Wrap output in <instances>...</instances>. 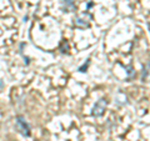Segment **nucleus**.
Listing matches in <instances>:
<instances>
[{
	"label": "nucleus",
	"mask_w": 150,
	"mask_h": 141,
	"mask_svg": "<svg viewBox=\"0 0 150 141\" xmlns=\"http://www.w3.org/2000/svg\"><path fill=\"white\" fill-rule=\"evenodd\" d=\"M74 25L76 27H80V29H85V27H90V24L89 21H86L85 19H81V18H76L74 20Z\"/></svg>",
	"instance_id": "nucleus-4"
},
{
	"label": "nucleus",
	"mask_w": 150,
	"mask_h": 141,
	"mask_svg": "<svg viewBox=\"0 0 150 141\" xmlns=\"http://www.w3.org/2000/svg\"><path fill=\"white\" fill-rule=\"evenodd\" d=\"M124 69L126 70V74H128V80H131L135 76V71L133 70V66L129 65V66H124Z\"/></svg>",
	"instance_id": "nucleus-6"
},
{
	"label": "nucleus",
	"mask_w": 150,
	"mask_h": 141,
	"mask_svg": "<svg viewBox=\"0 0 150 141\" xmlns=\"http://www.w3.org/2000/svg\"><path fill=\"white\" fill-rule=\"evenodd\" d=\"M64 11H74L75 10V0H60Z\"/></svg>",
	"instance_id": "nucleus-3"
},
{
	"label": "nucleus",
	"mask_w": 150,
	"mask_h": 141,
	"mask_svg": "<svg viewBox=\"0 0 150 141\" xmlns=\"http://www.w3.org/2000/svg\"><path fill=\"white\" fill-rule=\"evenodd\" d=\"M16 129L24 136H30V126L29 124L24 120L23 116H18L16 117Z\"/></svg>",
	"instance_id": "nucleus-2"
},
{
	"label": "nucleus",
	"mask_w": 150,
	"mask_h": 141,
	"mask_svg": "<svg viewBox=\"0 0 150 141\" xmlns=\"http://www.w3.org/2000/svg\"><path fill=\"white\" fill-rule=\"evenodd\" d=\"M60 51L63 54H68L69 53V43L67 40H63L62 44H60Z\"/></svg>",
	"instance_id": "nucleus-5"
},
{
	"label": "nucleus",
	"mask_w": 150,
	"mask_h": 141,
	"mask_svg": "<svg viewBox=\"0 0 150 141\" xmlns=\"http://www.w3.org/2000/svg\"><path fill=\"white\" fill-rule=\"evenodd\" d=\"M89 65H90V59L86 60V64H84V65H81V66L79 68V71H80V73H85L88 70V68H89Z\"/></svg>",
	"instance_id": "nucleus-7"
},
{
	"label": "nucleus",
	"mask_w": 150,
	"mask_h": 141,
	"mask_svg": "<svg viewBox=\"0 0 150 141\" xmlns=\"http://www.w3.org/2000/svg\"><path fill=\"white\" fill-rule=\"evenodd\" d=\"M148 69H149V71H150V61L148 63Z\"/></svg>",
	"instance_id": "nucleus-9"
},
{
	"label": "nucleus",
	"mask_w": 150,
	"mask_h": 141,
	"mask_svg": "<svg viewBox=\"0 0 150 141\" xmlns=\"http://www.w3.org/2000/svg\"><path fill=\"white\" fill-rule=\"evenodd\" d=\"M148 74H149V69H148V66H144V69H143V74H142V80H143V81H145V80H146Z\"/></svg>",
	"instance_id": "nucleus-8"
},
{
	"label": "nucleus",
	"mask_w": 150,
	"mask_h": 141,
	"mask_svg": "<svg viewBox=\"0 0 150 141\" xmlns=\"http://www.w3.org/2000/svg\"><path fill=\"white\" fill-rule=\"evenodd\" d=\"M106 105H108V101L105 100V99H100V100H98V102L93 107V111H91L93 116H95V117L101 116L105 112Z\"/></svg>",
	"instance_id": "nucleus-1"
}]
</instances>
